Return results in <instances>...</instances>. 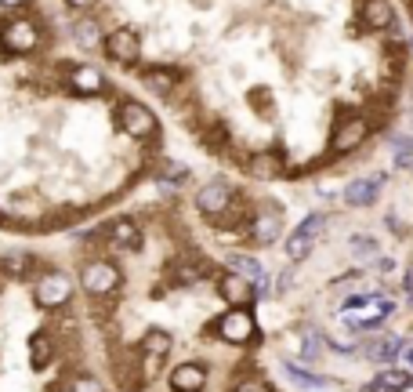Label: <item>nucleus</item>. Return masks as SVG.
<instances>
[{"label": "nucleus", "mask_w": 413, "mask_h": 392, "mask_svg": "<svg viewBox=\"0 0 413 392\" xmlns=\"http://www.w3.org/2000/svg\"><path fill=\"white\" fill-rule=\"evenodd\" d=\"M366 138V124L363 120H344L341 127H334V138H330V152L334 157H344V152L359 149Z\"/></svg>", "instance_id": "5"}, {"label": "nucleus", "mask_w": 413, "mask_h": 392, "mask_svg": "<svg viewBox=\"0 0 413 392\" xmlns=\"http://www.w3.org/2000/svg\"><path fill=\"white\" fill-rule=\"evenodd\" d=\"M145 87H149V91H156V95H174V87H178L182 84V73L178 70H160V65H156V70H145Z\"/></svg>", "instance_id": "7"}, {"label": "nucleus", "mask_w": 413, "mask_h": 392, "mask_svg": "<svg viewBox=\"0 0 413 392\" xmlns=\"http://www.w3.org/2000/svg\"><path fill=\"white\" fill-rule=\"evenodd\" d=\"M73 87L80 95H98L105 87L102 70H95V65H76V70H73Z\"/></svg>", "instance_id": "8"}, {"label": "nucleus", "mask_w": 413, "mask_h": 392, "mask_svg": "<svg viewBox=\"0 0 413 392\" xmlns=\"http://www.w3.org/2000/svg\"><path fill=\"white\" fill-rule=\"evenodd\" d=\"M232 192H236V189H232L229 182H217V178H214V182H207L200 192H196V211H200L207 222H210V218H217V214H222V211L232 204Z\"/></svg>", "instance_id": "2"}, {"label": "nucleus", "mask_w": 413, "mask_h": 392, "mask_svg": "<svg viewBox=\"0 0 413 392\" xmlns=\"http://www.w3.org/2000/svg\"><path fill=\"white\" fill-rule=\"evenodd\" d=\"M391 0H363V26L366 30H388L391 26Z\"/></svg>", "instance_id": "6"}, {"label": "nucleus", "mask_w": 413, "mask_h": 392, "mask_svg": "<svg viewBox=\"0 0 413 392\" xmlns=\"http://www.w3.org/2000/svg\"><path fill=\"white\" fill-rule=\"evenodd\" d=\"M69 4H73V8H91L95 0H69Z\"/></svg>", "instance_id": "10"}, {"label": "nucleus", "mask_w": 413, "mask_h": 392, "mask_svg": "<svg viewBox=\"0 0 413 392\" xmlns=\"http://www.w3.org/2000/svg\"><path fill=\"white\" fill-rule=\"evenodd\" d=\"M116 124L130 138H152L156 135V117H152V109H145L142 102H123L116 109Z\"/></svg>", "instance_id": "1"}, {"label": "nucleus", "mask_w": 413, "mask_h": 392, "mask_svg": "<svg viewBox=\"0 0 413 392\" xmlns=\"http://www.w3.org/2000/svg\"><path fill=\"white\" fill-rule=\"evenodd\" d=\"M381 192H384V174H374V178H356V182L344 185V204L356 207V211H366V207H374L381 200Z\"/></svg>", "instance_id": "3"}, {"label": "nucleus", "mask_w": 413, "mask_h": 392, "mask_svg": "<svg viewBox=\"0 0 413 392\" xmlns=\"http://www.w3.org/2000/svg\"><path fill=\"white\" fill-rule=\"evenodd\" d=\"M73 37L80 40V48H95V44L102 40V30H98L95 18H80L76 26H73Z\"/></svg>", "instance_id": "9"}, {"label": "nucleus", "mask_w": 413, "mask_h": 392, "mask_svg": "<svg viewBox=\"0 0 413 392\" xmlns=\"http://www.w3.org/2000/svg\"><path fill=\"white\" fill-rule=\"evenodd\" d=\"M105 51H109V58L120 62V65H135L142 58V40H138L135 30H116L113 37L105 40Z\"/></svg>", "instance_id": "4"}]
</instances>
